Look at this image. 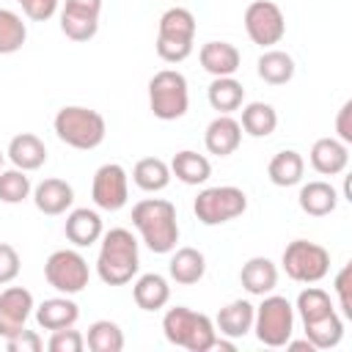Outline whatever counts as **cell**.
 <instances>
[{"label":"cell","instance_id":"6da1fadb","mask_svg":"<svg viewBox=\"0 0 352 352\" xmlns=\"http://www.w3.org/2000/svg\"><path fill=\"white\" fill-rule=\"evenodd\" d=\"M132 226L151 253H170L179 242L176 206L165 198H143L132 206Z\"/></svg>","mask_w":352,"mask_h":352},{"label":"cell","instance_id":"7a4b0ae2","mask_svg":"<svg viewBox=\"0 0 352 352\" xmlns=\"http://www.w3.org/2000/svg\"><path fill=\"white\" fill-rule=\"evenodd\" d=\"M140 270V253L138 239L129 228H110L102 234V248L96 256V275L107 286H124L129 283Z\"/></svg>","mask_w":352,"mask_h":352},{"label":"cell","instance_id":"3957f363","mask_svg":"<svg viewBox=\"0 0 352 352\" xmlns=\"http://www.w3.org/2000/svg\"><path fill=\"white\" fill-rule=\"evenodd\" d=\"M162 333L168 344L182 346L187 352H209L217 341V327L206 314H198L187 305L168 308L162 316Z\"/></svg>","mask_w":352,"mask_h":352},{"label":"cell","instance_id":"277c9868","mask_svg":"<svg viewBox=\"0 0 352 352\" xmlns=\"http://www.w3.org/2000/svg\"><path fill=\"white\" fill-rule=\"evenodd\" d=\"M52 129L58 135V140H63L72 148L80 151H91L96 146H102L104 135H107V124L102 118V113L82 107V104H66L55 113Z\"/></svg>","mask_w":352,"mask_h":352},{"label":"cell","instance_id":"5b68a950","mask_svg":"<svg viewBox=\"0 0 352 352\" xmlns=\"http://www.w3.org/2000/svg\"><path fill=\"white\" fill-rule=\"evenodd\" d=\"M195 16L190 8L173 6L160 16L157 25V55L165 63H182L190 58L192 52V41H195Z\"/></svg>","mask_w":352,"mask_h":352},{"label":"cell","instance_id":"8992f818","mask_svg":"<svg viewBox=\"0 0 352 352\" xmlns=\"http://www.w3.org/2000/svg\"><path fill=\"white\" fill-rule=\"evenodd\" d=\"M148 107L160 121H176L190 107L187 77L176 69H162L148 80Z\"/></svg>","mask_w":352,"mask_h":352},{"label":"cell","instance_id":"52a82bcc","mask_svg":"<svg viewBox=\"0 0 352 352\" xmlns=\"http://www.w3.org/2000/svg\"><path fill=\"white\" fill-rule=\"evenodd\" d=\"M253 330L264 346H283L294 333V305L280 294H264L261 305H256Z\"/></svg>","mask_w":352,"mask_h":352},{"label":"cell","instance_id":"ba28073f","mask_svg":"<svg viewBox=\"0 0 352 352\" xmlns=\"http://www.w3.org/2000/svg\"><path fill=\"white\" fill-rule=\"evenodd\" d=\"M248 209V195L245 190L234 187V184H223V187H206L198 192L192 212L204 226H223L234 217H239Z\"/></svg>","mask_w":352,"mask_h":352},{"label":"cell","instance_id":"9c48e42d","mask_svg":"<svg viewBox=\"0 0 352 352\" xmlns=\"http://www.w3.org/2000/svg\"><path fill=\"white\" fill-rule=\"evenodd\" d=\"M286 275L297 283H319L330 272V253L327 248L308 242V239H294L286 245L283 258H280Z\"/></svg>","mask_w":352,"mask_h":352},{"label":"cell","instance_id":"30bf717a","mask_svg":"<svg viewBox=\"0 0 352 352\" xmlns=\"http://www.w3.org/2000/svg\"><path fill=\"white\" fill-rule=\"evenodd\" d=\"M44 278L55 292L77 294V292H82L88 286L91 270H88V261L77 250L63 248V250L50 253V258L44 261Z\"/></svg>","mask_w":352,"mask_h":352},{"label":"cell","instance_id":"8fae6325","mask_svg":"<svg viewBox=\"0 0 352 352\" xmlns=\"http://www.w3.org/2000/svg\"><path fill=\"white\" fill-rule=\"evenodd\" d=\"M245 33L253 44L270 50L275 47L283 33H286V19H283V11L272 3V0H253L248 8H245Z\"/></svg>","mask_w":352,"mask_h":352},{"label":"cell","instance_id":"7c38bea8","mask_svg":"<svg viewBox=\"0 0 352 352\" xmlns=\"http://www.w3.org/2000/svg\"><path fill=\"white\" fill-rule=\"evenodd\" d=\"M91 198L104 212H118L129 201V176L118 162H104L96 168L91 182Z\"/></svg>","mask_w":352,"mask_h":352},{"label":"cell","instance_id":"4fadbf2b","mask_svg":"<svg viewBox=\"0 0 352 352\" xmlns=\"http://www.w3.org/2000/svg\"><path fill=\"white\" fill-rule=\"evenodd\" d=\"M102 0H66L60 8V30L72 41H91L99 30Z\"/></svg>","mask_w":352,"mask_h":352},{"label":"cell","instance_id":"5bb4252c","mask_svg":"<svg viewBox=\"0 0 352 352\" xmlns=\"http://www.w3.org/2000/svg\"><path fill=\"white\" fill-rule=\"evenodd\" d=\"M33 308V294L25 286H8L6 292H0V338L6 341L25 330V322L30 319Z\"/></svg>","mask_w":352,"mask_h":352},{"label":"cell","instance_id":"9a60e30c","mask_svg":"<svg viewBox=\"0 0 352 352\" xmlns=\"http://www.w3.org/2000/svg\"><path fill=\"white\" fill-rule=\"evenodd\" d=\"M239 143H242V126H239L236 118L217 116V118L209 121V126L204 132V146H206L209 154L228 157V154H234L239 148Z\"/></svg>","mask_w":352,"mask_h":352},{"label":"cell","instance_id":"2e32d148","mask_svg":"<svg viewBox=\"0 0 352 352\" xmlns=\"http://www.w3.org/2000/svg\"><path fill=\"white\" fill-rule=\"evenodd\" d=\"M63 234H66V239H69L74 248H91V245L99 242L102 234H104L99 212H94V209H88V206L72 209V212L66 214Z\"/></svg>","mask_w":352,"mask_h":352},{"label":"cell","instance_id":"e0dca14e","mask_svg":"<svg viewBox=\"0 0 352 352\" xmlns=\"http://www.w3.org/2000/svg\"><path fill=\"white\" fill-rule=\"evenodd\" d=\"M311 168L322 176H338L349 165V148L338 138H319L311 146Z\"/></svg>","mask_w":352,"mask_h":352},{"label":"cell","instance_id":"ac0fdd59","mask_svg":"<svg viewBox=\"0 0 352 352\" xmlns=\"http://www.w3.org/2000/svg\"><path fill=\"white\" fill-rule=\"evenodd\" d=\"M198 60L212 77H234L242 63V55L231 41H206L198 52Z\"/></svg>","mask_w":352,"mask_h":352},{"label":"cell","instance_id":"d6986e66","mask_svg":"<svg viewBox=\"0 0 352 352\" xmlns=\"http://www.w3.org/2000/svg\"><path fill=\"white\" fill-rule=\"evenodd\" d=\"M253 316H256V305L248 302V300H231L228 305L220 308L217 319H214V327L220 336L236 341L242 336H248L253 330Z\"/></svg>","mask_w":352,"mask_h":352},{"label":"cell","instance_id":"ffe728a7","mask_svg":"<svg viewBox=\"0 0 352 352\" xmlns=\"http://www.w3.org/2000/svg\"><path fill=\"white\" fill-rule=\"evenodd\" d=\"M239 280H242V289L248 294L264 297V294H270L278 286V267L267 256H253V258H248L242 264Z\"/></svg>","mask_w":352,"mask_h":352},{"label":"cell","instance_id":"44dd1931","mask_svg":"<svg viewBox=\"0 0 352 352\" xmlns=\"http://www.w3.org/2000/svg\"><path fill=\"white\" fill-rule=\"evenodd\" d=\"M72 201H74V190H72V184L63 182V179H44V182L36 184V190H33V204H36V209H38L41 214H50V217L63 214V212L72 206Z\"/></svg>","mask_w":352,"mask_h":352},{"label":"cell","instance_id":"7402d4cb","mask_svg":"<svg viewBox=\"0 0 352 352\" xmlns=\"http://www.w3.org/2000/svg\"><path fill=\"white\" fill-rule=\"evenodd\" d=\"M8 160L14 162V168L19 170H38L44 162H47V146L38 135L33 132H22V135H14L11 143H8Z\"/></svg>","mask_w":352,"mask_h":352},{"label":"cell","instance_id":"603a6c76","mask_svg":"<svg viewBox=\"0 0 352 352\" xmlns=\"http://www.w3.org/2000/svg\"><path fill=\"white\" fill-rule=\"evenodd\" d=\"M297 201H300V209L305 214H311V217H327L338 206V192H336V187L330 182L316 179V182H308V184L300 187Z\"/></svg>","mask_w":352,"mask_h":352},{"label":"cell","instance_id":"cb8c5ba5","mask_svg":"<svg viewBox=\"0 0 352 352\" xmlns=\"http://www.w3.org/2000/svg\"><path fill=\"white\" fill-rule=\"evenodd\" d=\"M80 319V305L74 300H69V294L63 297H50L41 305H36V322L44 330H60V327H74V322Z\"/></svg>","mask_w":352,"mask_h":352},{"label":"cell","instance_id":"d4e9b609","mask_svg":"<svg viewBox=\"0 0 352 352\" xmlns=\"http://www.w3.org/2000/svg\"><path fill=\"white\" fill-rule=\"evenodd\" d=\"M132 297H135V305L140 311H160L170 300V286L160 272H146L135 280Z\"/></svg>","mask_w":352,"mask_h":352},{"label":"cell","instance_id":"484cf974","mask_svg":"<svg viewBox=\"0 0 352 352\" xmlns=\"http://www.w3.org/2000/svg\"><path fill=\"white\" fill-rule=\"evenodd\" d=\"M302 173H305V160L294 148L278 151L267 165V176L275 187H294L302 182Z\"/></svg>","mask_w":352,"mask_h":352},{"label":"cell","instance_id":"4316f807","mask_svg":"<svg viewBox=\"0 0 352 352\" xmlns=\"http://www.w3.org/2000/svg\"><path fill=\"white\" fill-rule=\"evenodd\" d=\"M170 176H176L182 184L195 187V184H204L212 176V165H209V160L204 154L184 148V151H176L173 154V160H170Z\"/></svg>","mask_w":352,"mask_h":352},{"label":"cell","instance_id":"83f0119b","mask_svg":"<svg viewBox=\"0 0 352 352\" xmlns=\"http://www.w3.org/2000/svg\"><path fill=\"white\" fill-rule=\"evenodd\" d=\"M168 272L170 278L179 283V286H192L204 278L206 272V258L201 250L195 248H179L173 256H170V264H168Z\"/></svg>","mask_w":352,"mask_h":352},{"label":"cell","instance_id":"f1b7e54d","mask_svg":"<svg viewBox=\"0 0 352 352\" xmlns=\"http://www.w3.org/2000/svg\"><path fill=\"white\" fill-rule=\"evenodd\" d=\"M256 72L267 85H286L294 77V58L283 50L270 47V50L261 52V58L256 63Z\"/></svg>","mask_w":352,"mask_h":352},{"label":"cell","instance_id":"f546056e","mask_svg":"<svg viewBox=\"0 0 352 352\" xmlns=\"http://www.w3.org/2000/svg\"><path fill=\"white\" fill-rule=\"evenodd\" d=\"M206 99H209V104H212L220 116H231L234 110L242 107V102H245V88H242V82L234 80V77H214L212 85H209V91H206Z\"/></svg>","mask_w":352,"mask_h":352},{"label":"cell","instance_id":"4dcf8cb0","mask_svg":"<svg viewBox=\"0 0 352 352\" xmlns=\"http://www.w3.org/2000/svg\"><path fill=\"white\" fill-rule=\"evenodd\" d=\"M132 182L143 192H160L170 182V165L165 160H160V157H143L132 168Z\"/></svg>","mask_w":352,"mask_h":352},{"label":"cell","instance_id":"1f68e13d","mask_svg":"<svg viewBox=\"0 0 352 352\" xmlns=\"http://www.w3.org/2000/svg\"><path fill=\"white\" fill-rule=\"evenodd\" d=\"M239 126H242L250 138H267V135H272L275 126H278V113H275V107L267 104V102H250V104L242 107V121H239Z\"/></svg>","mask_w":352,"mask_h":352},{"label":"cell","instance_id":"d6a6232c","mask_svg":"<svg viewBox=\"0 0 352 352\" xmlns=\"http://www.w3.org/2000/svg\"><path fill=\"white\" fill-rule=\"evenodd\" d=\"M302 327H305V338L314 344V349H333L344 338V319L336 311L330 316L316 319V322L302 324Z\"/></svg>","mask_w":352,"mask_h":352},{"label":"cell","instance_id":"836d02e7","mask_svg":"<svg viewBox=\"0 0 352 352\" xmlns=\"http://www.w3.org/2000/svg\"><path fill=\"white\" fill-rule=\"evenodd\" d=\"M333 311H336V305H333L330 294L324 289H319V286H308V289H302L297 294V314H300L302 324H311L316 319H324Z\"/></svg>","mask_w":352,"mask_h":352},{"label":"cell","instance_id":"e575fe53","mask_svg":"<svg viewBox=\"0 0 352 352\" xmlns=\"http://www.w3.org/2000/svg\"><path fill=\"white\" fill-rule=\"evenodd\" d=\"M85 344L91 352H121L124 349V330L110 319H99L88 327Z\"/></svg>","mask_w":352,"mask_h":352},{"label":"cell","instance_id":"d590c367","mask_svg":"<svg viewBox=\"0 0 352 352\" xmlns=\"http://www.w3.org/2000/svg\"><path fill=\"white\" fill-rule=\"evenodd\" d=\"M25 38H28V28L22 16L11 8H0V55H11L22 50Z\"/></svg>","mask_w":352,"mask_h":352},{"label":"cell","instance_id":"8d00e7d4","mask_svg":"<svg viewBox=\"0 0 352 352\" xmlns=\"http://www.w3.org/2000/svg\"><path fill=\"white\" fill-rule=\"evenodd\" d=\"M30 179H28V170H19V168H8V170H0V201L3 204H22L28 195H30Z\"/></svg>","mask_w":352,"mask_h":352},{"label":"cell","instance_id":"74e56055","mask_svg":"<svg viewBox=\"0 0 352 352\" xmlns=\"http://www.w3.org/2000/svg\"><path fill=\"white\" fill-rule=\"evenodd\" d=\"M85 346V336L74 327H60V330H52L50 341H47V349L50 352H82Z\"/></svg>","mask_w":352,"mask_h":352},{"label":"cell","instance_id":"f35d334b","mask_svg":"<svg viewBox=\"0 0 352 352\" xmlns=\"http://www.w3.org/2000/svg\"><path fill=\"white\" fill-rule=\"evenodd\" d=\"M336 297H338V308L346 319H352V264H344L333 280Z\"/></svg>","mask_w":352,"mask_h":352},{"label":"cell","instance_id":"ab89813d","mask_svg":"<svg viewBox=\"0 0 352 352\" xmlns=\"http://www.w3.org/2000/svg\"><path fill=\"white\" fill-rule=\"evenodd\" d=\"M41 346H44L41 336L36 330H28V327L19 330L16 336L6 338V349L8 352H41Z\"/></svg>","mask_w":352,"mask_h":352},{"label":"cell","instance_id":"60d3db41","mask_svg":"<svg viewBox=\"0 0 352 352\" xmlns=\"http://www.w3.org/2000/svg\"><path fill=\"white\" fill-rule=\"evenodd\" d=\"M16 275H19V253L8 242H0V286L11 283Z\"/></svg>","mask_w":352,"mask_h":352},{"label":"cell","instance_id":"b9f144b4","mask_svg":"<svg viewBox=\"0 0 352 352\" xmlns=\"http://www.w3.org/2000/svg\"><path fill=\"white\" fill-rule=\"evenodd\" d=\"M33 22H47L58 11V0H16Z\"/></svg>","mask_w":352,"mask_h":352},{"label":"cell","instance_id":"7bdbcfd3","mask_svg":"<svg viewBox=\"0 0 352 352\" xmlns=\"http://www.w3.org/2000/svg\"><path fill=\"white\" fill-rule=\"evenodd\" d=\"M336 132H338V140L341 143H352V102H344L338 116H336Z\"/></svg>","mask_w":352,"mask_h":352},{"label":"cell","instance_id":"ee69618b","mask_svg":"<svg viewBox=\"0 0 352 352\" xmlns=\"http://www.w3.org/2000/svg\"><path fill=\"white\" fill-rule=\"evenodd\" d=\"M3 157H6V154H3V151H0V170H3Z\"/></svg>","mask_w":352,"mask_h":352}]
</instances>
